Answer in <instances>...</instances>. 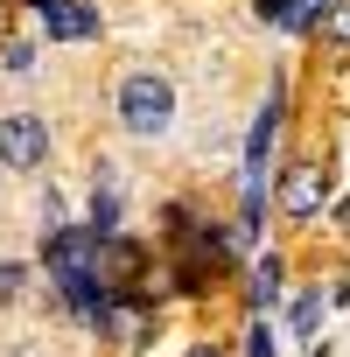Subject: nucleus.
Instances as JSON below:
<instances>
[{"instance_id": "f257e3e1", "label": "nucleus", "mask_w": 350, "mask_h": 357, "mask_svg": "<svg viewBox=\"0 0 350 357\" xmlns=\"http://www.w3.org/2000/svg\"><path fill=\"white\" fill-rule=\"evenodd\" d=\"M168 119H175V84L161 70H133L119 84V126L133 140H154V133H168Z\"/></svg>"}, {"instance_id": "f03ea898", "label": "nucleus", "mask_w": 350, "mask_h": 357, "mask_svg": "<svg viewBox=\"0 0 350 357\" xmlns=\"http://www.w3.org/2000/svg\"><path fill=\"white\" fill-rule=\"evenodd\" d=\"M43 259H50L56 280H91V273L105 266V238H98V231H50Z\"/></svg>"}, {"instance_id": "7ed1b4c3", "label": "nucleus", "mask_w": 350, "mask_h": 357, "mask_svg": "<svg viewBox=\"0 0 350 357\" xmlns=\"http://www.w3.org/2000/svg\"><path fill=\"white\" fill-rule=\"evenodd\" d=\"M43 154H50V126L36 112H8L0 119V161L8 168H43Z\"/></svg>"}, {"instance_id": "20e7f679", "label": "nucleus", "mask_w": 350, "mask_h": 357, "mask_svg": "<svg viewBox=\"0 0 350 357\" xmlns=\"http://www.w3.org/2000/svg\"><path fill=\"white\" fill-rule=\"evenodd\" d=\"M322 197H329V175L315 168V161H294L287 175H280V211L301 225V218H315L322 211Z\"/></svg>"}, {"instance_id": "39448f33", "label": "nucleus", "mask_w": 350, "mask_h": 357, "mask_svg": "<svg viewBox=\"0 0 350 357\" xmlns=\"http://www.w3.org/2000/svg\"><path fill=\"white\" fill-rule=\"evenodd\" d=\"M50 36H56V43H84V36H98V8L56 0V8H50Z\"/></svg>"}, {"instance_id": "423d86ee", "label": "nucleus", "mask_w": 350, "mask_h": 357, "mask_svg": "<svg viewBox=\"0 0 350 357\" xmlns=\"http://www.w3.org/2000/svg\"><path fill=\"white\" fill-rule=\"evenodd\" d=\"M112 225H119V197H112V190H91V231L105 238Z\"/></svg>"}, {"instance_id": "0eeeda50", "label": "nucleus", "mask_w": 350, "mask_h": 357, "mask_svg": "<svg viewBox=\"0 0 350 357\" xmlns=\"http://www.w3.org/2000/svg\"><path fill=\"white\" fill-rule=\"evenodd\" d=\"M252 15L273 22V29H294V0H252Z\"/></svg>"}, {"instance_id": "6e6552de", "label": "nucleus", "mask_w": 350, "mask_h": 357, "mask_svg": "<svg viewBox=\"0 0 350 357\" xmlns=\"http://www.w3.org/2000/svg\"><path fill=\"white\" fill-rule=\"evenodd\" d=\"M252 294H259V301H273V294H280V259H266V266L252 273Z\"/></svg>"}, {"instance_id": "1a4fd4ad", "label": "nucleus", "mask_w": 350, "mask_h": 357, "mask_svg": "<svg viewBox=\"0 0 350 357\" xmlns=\"http://www.w3.org/2000/svg\"><path fill=\"white\" fill-rule=\"evenodd\" d=\"M315 315H322V294H294V329H301V336L315 329Z\"/></svg>"}, {"instance_id": "9d476101", "label": "nucleus", "mask_w": 350, "mask_h": 357, "mask_svg": "<svg viewBox=\"0 0 350 357\" xmlns=\"http://www.w3.org/2000/svg\"><path fill=\"white\" fill-rule=\"evenodd\" d=\"M245 357H273V329H266V322H252V336H245Z\"/></svg>"}, {"instance_id": "9b49d317", "label": "nucleus", "mask_w": 350, "mask_h": 357, "mask_svg": "<svg viewBox=\"0 0 350 357\" xmlns=\"http://www.w3.org/2000/svg\"><path fill=\"white\" fill-rule=\"evenodd\" d=\"M322 8H329V0H294V29H315V22H322Z\"/></svg>"}, {"instance_id": "f8f14e48", "label": "nucleus", "mask_w": 350, "mask_h": 357, "mask_svg": "<svg viewBox=\"0 0 350 357\" xmlns=\"http://www.w3.org/2000/svg\"><path fill=\"white\" fill-rule=\"evenodd\" d=\"M322 29H329V36H336V43H350V0H343V8H336V15H329V22H322Z\"/></svg>"}, {"instance_id": "ddd939ff", "label": "nucleus", "mask_w": 350, "mask_h": 357, "mask_svg": "<svg viewBox=\"0 0 350 357\" xmlns=\"http://www.w3.org/2000/svg\"><path fill=\"white\" fill-rule=\"evenodd\" d=\"M15 287H22V273H15V266H0V294H15Z\"/></svg>"}, {"instance_id": "4468645a", "label": "nucleus", "mask_w": 350, "mask_h": 357, "mask_svg": "<svg viewBox=\"0 0 350 357\" xmlns=\"http://www.w3.org/2000/svg\"><path fill=\"white\" fill-rule=\"evenodd\" d=\"M190 357H225V350H218V343H197V350H190Z\"/></svg>"}, {"instance_id": "2eb2a0df", "label": "nucleus", "mask_w": 350, "mask_h": 357, "mask_svg": "<svg viewBox=\"0 0 350 357\" xmlns=\"http://www.w3.org/2000/svg\"><path fill=\"white\" fill-rule=\"evenodd\" d=\"M343 225H350V204H343Z\"/></svg>"}, {"instance_id": "dca6fc26", "label": "nucleus", "mask_w": 350, "mask_h": 357, "mask_svg": "<svg viewBox=\"0 0 350 357\" xmlns=\"http://www.w3.org/2000/svg\"><path fill=\"white\" fill-rule=\"evenodd\" d=\"M15 357H36V350H15Z\"/></svg>"}]
</instances>
